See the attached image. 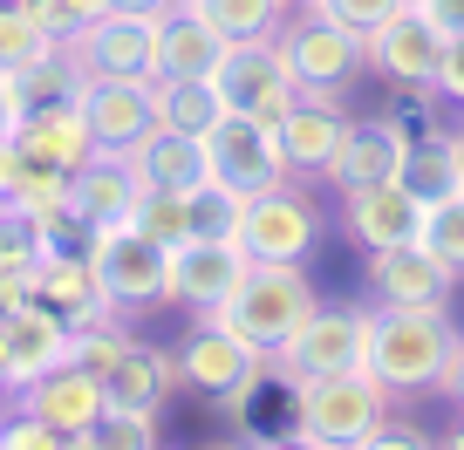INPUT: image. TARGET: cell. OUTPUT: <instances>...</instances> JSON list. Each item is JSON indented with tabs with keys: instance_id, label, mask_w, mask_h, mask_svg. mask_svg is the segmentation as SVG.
<instances>
[{
	"instance_id": "5bb4252c",
	"label": "cell",
	"mask_w": 464,
	"mask_h": 450,
	"mask_svg": "<svg viewBox=\"0 0 464 450\" xmlns=\"http://www.w3.org/2000/svg\"><path fill=\"white\" fill-rule=\"evenodd\" d=\"M69 48H75V62H82L89 75H158V21L150 14L110 7V14H96L89 28H75Z\"/></svg>"
},
{
	"instance_id": "6da1fadb",
	"label": "cell",
	"mask_w": 464,
	"mask_h": 450,
	"mask_svg": "<svg viewBox=\"0 0 464 450\" xmlns=\"http://www.w3.org/2000/svg\"><path fill=\"white\" fill-rule=\"evenodd\" d=\"M458 341L464 334L450 328L444 307H382V314H369L362 369L390 396L444 389V369H450V355H458Z\"/></svg>"
},
{
	"instance_id": "7a4b0ae2",
	"label": "cell",
	"mask_w": 464,
	"mask_h": 450,
	"mask_svg": "<svg viewBox=\"0 0 464 450\" xmlns=\"http://www.w3.org/2000/svg\"><path fill=\"white\" fill-rule=\"evenodd\" d=\"M294 389V444L314 450H362L390 430V389L369 369H334V376H301Z\"/></svg>"
},
{
	"instance_id": "2e32d148",
	"label": "cell",
	"mask_w": 464,
	"mask_h": 450,
	"mask_svg": "<svg viewBox=\"0 0 464 450\" xmlns=\"http://www.w3.org/2000/svg\"><path fill=\"white\" fill-rule=\"evenodd\" d=\"M437 62H444V34L430 28V14L417 0L369 34V69L396 89H437Z\"/></svg>"
},
{
	"instance_id": "44dd1931",
	"label": "cell",
	"mask_w": 464,
	"mask_h": 450,
	"mask_svg": "<svg viewBox=\"0 0 464 450\" xmlns=\"http://www.w3.org/2000/svg\"><path fill=\"white\" fill-rule=\"evenodd\" d=\"M34 301H48L55 314H69L75 328L82 321H102V314H123V307L102 293V273L89 260V246H69V253H48L34 266Z\"/></svg>"
},
{
	"instance_id": "ab89813d",
	"label": "cell",
	"mask_w": 464,
	"mask_h": 450,
	"mask_svg": "<svg viewBox=\"0 0 464 450\" xmlns=\"http://www.w3.org/2000/svg\"><path fill=\"white\" fill-rule=\"evenodd\" d=\"M437 96L464 102V34H458V42H444V62H437Z\"/></svg>"
},
{
	"instance_id": "d590c367",
	"label": "cell",
	"mask_w": 464,
	"mask_h": 450,
	"mask_svg": "<svg viewBox=\"0 0 464 450\" xmlns=\"http://www.w3.org/2000/svg\"><path fill=\"white\" fill-rule=\"evenodd\" d=\"M0 260H14V266H42L48 260V225L14 198H0Z\"/></svg>"
},
{
	"instance_id": "484cf974",
	"label": "cell",
	"mask_w": 464,
	"mask_h": 450,
	"mask_svg": "<svg viewBox=\"0 0 464 450\" xmlns=\"http://www.w3.org/2000/svg\"><path fill=\"white\" fill-rule=\"evenodd\" d=\"M116 409H164L171 389H185V369H178V349H150V341H130L123 362L102 376Z\"/></svg>"
},
{
	"instance_id": "ba28073f",
	"label": "cell",
	"mask_w": 464,
	"mask_h": 450,
	"mask_svg": "<svg viewBox=\"0 0 464 450\" xmlns=\"http://www.w3.org/2000/svg\"><path fill=\"white\" fill-rule=\"evenodd\" d=\"M205 150H212V177L226 191H239V198H260V191H274V185L294 177L287 144H280V123L239 117V110H226V123L205 137Z\"/></svg>"
},
{
	"instance_id": "cb8c5ba5",
	"label": "cell",
	"mask_w": 464,
	"mask_h": 450,
	"mask_svg": "<svg viewBox=\"0 0 464 450\" xmlns=\"http://www.w3.org/2000/svg\"><path fill=\"white\" fill-rule=\"evenodd\" d=\"M226 55H232V42L185 0L158 21V75H205V82H218Z\"/></svg>"
},
{
	"instance_id": "603a6c76",
	"label": "cell",
	"mask_w": 464,
	"mask_h": 450,
	"mask_svg": "<svg viewBox=\"0 0 464 450\" xmlns=\"http://www.w3.org/2000/svg\"><path fill=\"white\" fill-rule=\"evenodd\" d=\"M130 158V171L144 177V191H198L212 185V150H205V137H185V130H150L144 144L123 150Z\"/></svg>"
},
{
	"instance_id": "9c48e42d",
	"label": "cell",
	"mask_w": 464,
	"mask_h": 450,
	"mask_svg": "<svg viewBox=\"0 0 464 450\" xmlns=\"http://www.w3.org/2000/svg\"><path fill=\"white\" fill-rule=\"evenodd\" d=\"M321 233H328L321 205L287 177V185H274V191H260V198H246L239 246H246L253 260H307V253L321 246Z\"/></svg>"
},
{
	"instance_id": "bcb514c9",
	"label": "cell",
	"mask_w": 464,
	"mask_h": 450,
	"mask_svg": "<svg viewBox=\"0 0 464 450\" xmlns=\"http://www.w3.org/2000/svg\"><path fill=\"white\" fill-rule=\"evenodd\" d=\"M0 389H14V355H7V328H0Z\"/></svg>"
},
{
	"instance_id": "f546056e",
	"label": "cell",
	"mask_w": 464,
	"mask_h": 450,
	"mask_svg": "<svg viewBox=\"0 0 464 450\" xmlns=\"http://www.w3.org/2000/svg\"><path fill=\"white\" fill-rule=\"evenodd\" d=\"M403 177L423 191V198H437V191L464 185V137H450V130H417Z\"/></svg>"
},
{
	"instance_id": "7c38bea8",
	"label": "cell",
	"mask_w": 464,
	"mask_h": 450,
	"mask_svg": "<svg viewBox=\"0 0 464 450\" xmlns=\"http://www.w3.org/2000/svg\"><path fill=\"white\" fill-rule=\"evenodd\" d=\"M82 117L96 130V150H130L158 130V75H89Z\"/></svg>"
},
{
	"instance_id": "1f68e13d",
	"label": "cell",
	"mask_w": 464,
	"mask_h": 450,
	"mask_svg": "<svg viewBox=\"0 0 464 450\" xmlns=\"http://www.w3.org/2000/svg\"><path fill=\"white\" fill-rule=\"evenodd\" d=\"M48 48H55V34H48L42 21L21 7V0H0V75L28 69V62L48 55Z\"/></svg>"
},
{
	"instance_id": "7402d4cb",
	"label": "cell",
	"mask_w": 464,
	"mask_h": 450,
	"mask_svg": "<svg viewBox=\"0 0 464 450\" xmlns=\"http://www.w3.org/2000/svg\"><path fill=\"white\" fill-rule=\"evenodd\" d=\"M7 328V355H14V389H28L34 376H48V369L69 362V341H75V321L55 314L48 301H28L14 307V314L0 321Z\"/></svg>"
},
{
	"instance_id": "f1b7e54d",
	"label": "cell",
	"mask_w": 464,
	"mask_h": 450,
	"mask_svg": "<svg viewBox=\"0 0 464 450\" xmlns=\"http://www.w3.org/2000/svg\"><path fill=\"white\" fill-rule=\"evenodd\" d=\"M185 7H198L226 42H266V34L287 28L294 0H185Z\"/></svg>"
},
{
	"instance_id": "d6a6232c",
	"label": "cell",
	"mask_w": 464,
	"mask_h": 450,
	"mask_svg": "<svg viewBox=\"0 0 464 450\" xmlns=\"http://www.w3.org/2000/svg\"><path fill=\"white\" fill-rule=\"evenodd\" d=\"M123 349H130V328H123V314H102V321H82L69 341V362L89 369V376H110L116 362H123Z\"/></svg>"
},
{
	"instance_id": "7bdbcfd3",
	"label": "cell",
	"mask_w": 464,
	"mask_h": 450,
	"mask_svg": "<svg viewBox=\"0 0 464 450\" xmlns=\"http://www.w3.org/2000/svg\"><path fill=\"white\" fill-rule=\"evenodd\" d=\"M14 123H21V102H14V82L0 75V137H14Z\"/></svg>"
},
{
	"instance_id": "ee69618b",
	"label": "cell",
	"mask_w": 464,
	"mask_h": 450,
	"mask_svg": "<svg viewBox=\"0 0 464 450\" xmlns=\"http://www.w3.org/2000/svg\"><path fill=\"white\" fill-rule=\"evenodd\" d=\"M110 7H123V14H150V21H164L178 7V0H110Z\"/></svg>"
},
{
	"instance_id": "8fae6325",
	"label": "cell",
	"mask_w": 464,
	"mask_h": 450,
	"mask_svg": "<svg viewBox=\"0 0 464 450\" xmlns=\"http://www.w3.org/2000/svg\"><path fill=\"white\" fill-rule=\"evenodd\" d=\"M218 89H226V102L239 117H260V123H280L301 102V82H294V69H287L274 34L266 42H232L226 69H218Z\"/></svg>"
},
{
	"instance_id": "277c9868",
	"label": "cell",
	"mask_w": 464,
	"mask_h": 450,
	"mask_svg": "<svg viewBox=\"0 0 464 450\" xmlns=\"http://www.w3.org/2000/svg\"><path fill=\"white\" fill-rule=\"evenodd\" d=\"M178 369H185V389L212 396L232 423L253 409L260 382H274V355H260L246 334H232L218 314H198V328H191L185 349H178Z\"/></svg>"
},
{
	"instance_id": "4dcf8cb0",
	"label": "cell",
	"mask_w": 464,
	"mask_h": 450,
	"mask_svg": "<svg viewBox=\"0 0 464 450\" xmlns=\"http://www.w3.org/2000/svg\"><path fill=\"white\" fill-rule=\"evenodd\" d=\"M130 225L137 233H150L158 246H191L198 239V212H191V191H144L137 198V212H130Z\"/></svg>"
},
{
	"instance_id": "d4e9b609",
	"label": "cell",
	"mask_w": 464,
	"mask_h": 450,
	"mask_svg": "<svg viewBox=\"0 0 464 450\" xmlns=\"http://www.w3.org/2000/svg\"><path fill=\"white\" fill-rule=\"evenodd\" d=\"M14 144L28 150V158H42V164H62V171H75V164L96 158V130H89L82 102H48V110H21Z\"/></svg>"
},
{
	"instance_id": "52a82bcc",
	"label": "cell",
	"mask_w": 464,
	"mask_h": 450,
	"mask_svg": "<svg viewBox=\"0 0 464 450\" xmlns=\"http://www.w3.org/2000/svg\"><path fill=\"white\" fill-rule=\"evenodd\" d=\"M362 341H369V307L328 301L287 334V349L274 355V382H301V376H334V369H362Z\"/></svg>"
},
{
	"instance_id": "3957f363",
	"label": "cell",
	"mask_w": 464,
	"mask_h": 450,
	"mask_svg": "<svg viewBox=\"0 0 464 450\" xmlns=\"http://www.w3.org/2000/svg\"><path fill=\"white\" fill-rule=\"evenodd\" d=\"M314 307H321V293H314V280L301 273V260H253L246 280L232 287V301L218 307V321H226L232 334H246L260 355H280L287 334L301 328Z\"/></svg>"
},
{
	"instance_id": "9a60e30c",
	"label": "cell",
	"mask_w": 464,
	"mask_h": 450,
	"mask_svg": "<svg viewBox=\"0 0 464 450\" xmlns=\"http://www.w3.org/2000/svg\"><path fill=\"white\" fill-rule=\"evenodd\" d=\"M253 253L239 239H191V246L171 253V307H191V314H218L232 301V287L246 280Z\"/></svg>"
},
{
	"instance_id": "74e56055",
	"label": "cell",
	"mask_w": 464,
	"mask_h": 450,
	"mask_svg": "<svg viewBox=\"0 0 464 450\" xmlns=\"http://www.w3.org/2000/svg\"><path fill=\"white\" fill-rule=\"evenodd\" d=\"M321 14H334L342 28H355V34H376L390 14H403L410 0H314Z\"/></svg>"
},
{
	"instance_id": "b9f144b4",
	"label": "cell",
	"mask_w": 464,
	"mask_h": 450,
	"mask_svg": "<svg viewBox=\"0 0 464 450\" xmlns=\"http://www.w3.org/2000/svg\"><path fill=\"white\" fill-rule=\"evenodd\" d=\"M423 14H430V28L444 34V42H458L464 34V0H417Z\"/></svg>"
},
{
	"instance_id": "60d3db41",
	"label": "cell",
	"mask_w": 464,
	"mask_h": 450,
	"mask_svg": "<svg viewBox=\"0 0 464 450\" xmlns=\"http://www.w3.org/2000/svg\"><path fill=\"white\" fill-rule=\"evenodd\" d=\"M21 177H28V150H21L14 137H0V198H14Z\"/></svg>"
},
{
	"instance_id": "30bf717a",
	"label": "cell",
	"mask_w": 464,
	"mask_h": 450,
	"mask_svg": "<svg viewBox=\"0 0 464 450\" xmlns=\"http://www.w3.org/2000/svg\"><path fill=\"white\" fill-rule=\"evenodd\" d=\"M423 198L410 177H382V185H362V191H342V225L362 253H390V246H417L423 239Z\"/></svg>"
},
{
	"instance_id": "f6af8a7d",
	"label": "cell",
	"mask_w": 464,
	"mask_h": 450,
	"mask_svg": "<svg viewBox=\"0 0 464 450\" xmlns=\"http://www.w3.org/2000/svg\"><path fill=\"white\" fill-rule=\"evenodd\" d=\"M444 396L464 403V341H458V355H450V369H444Z\"/></svg>"
},
{
	"instance_id": "8d00e7d4",
	"label": "cell",
	"mask_w": 464,
	"mask_h": 450,
	"mask_svg": "<svg viewBox=\"0 0 464 450\" xmlns=\"http://www.w3.org/2000/svg\"><path fill=\"white\" fill-rule=\"evenodd\" d=\"M69 444H75V436L62 430V423H48V416H28V409L0 423V450H69Z\"/></svg>"
},
{
	"instance_id": "e575fe53",
	"label": "cell",
	"mask_w": 464,
	"mask_h": 450,
	"mask_svg": "<svg viewBox=\"0 0 464 450\" xmlns=\"http://www.w3.org/2000/svg\"><path fill=\"white\" fill-rule=\"evenodd\" d=\"M82 444L89 450H158V409H116L110 403Z\"/></svg>"
},
{
	"instance_id": "c3c4849f",
	"label": "cell",
	"mask_w": 464,
	"mask_h": 450,
	"mask_svg": "<svg viewBox=\"0 0 464 450\" xmlns=\"http://www.w3.org/2000/svg\"><path fill=\"white\" fill-rule=\"evenodd\" d=\"M294 7H314V0H294Z\"/></svg>"
},
{
	"instance_id": "8992f818",
	"label": "cell",
	"mask_w": 464,
	"mask_h": 450,
	"mask_svg": "<svg viewBox=\"0 0 464 450\" xmlns=\"http://www.w3.org/2000/svg\"><path fill=\"white\" fill-rule=\"evenodd\" d=\"M274 42H280V55H287V69H294L301 89H348L369 69V34L342 28V21L321 14V7H301Z\"/></svg>"
},
{
	"instance_id": "ac0fdd59",
	"label": "cell",
	"mask_w": 464,
	"mask_h": 450,
	"mask_svg": "<svg viewBox=\"0 0 464 450\" xmlns=\"http://www.w3.org/2000/svg\"><path fill=\"white\" fill-rule=\"evenodd\" d=\"M410 144H417V130H403L396 117H355L342 158H334V171H328V185L334 191H362V185H382V177H403Z\"/></svg>"
},
{
	"instance_id": "836d02e7",
	"label": "cell",
	"mask_w": 464,
	"mask_h": 450,
	"mask_svg": "<svg viewBox=\"0 0 464 450\" xmlns=\"http://www.w3.org/2000/svg\"><path fill=\"white\" fill-rule=\"evenodd\" d=\"M417 246H430L437 260H450V266L464 273V185H450V191H437V198H430Z\"/></svg>"
},
{
	"instance_id": "e0dca14e",
	"label": "cell",
	"mask_w": 464,
	"mask_h": 450,
	"mask_svg": "<svg viewBox=\"0 0 464 450\" xmlns=\"http://www.w3.org/2000/svg\"><path fill=\"white\" fill-rule=\"evenodd\" d=\"M450 287H458V266L437 260L430 246L369 253V293H376V307H444Z\"/></svg>"
},
{
	"instance_id": "d6986e66",
	"label": "cell",
	"mask_w": 464,
	"mask_h": 450,
	"mask_svg": "<svg viewBox=\"0 0 464 450\" xmlns=\"http://www.w3.org/2000/svg\"><path fill=\"white\" fill-rule=\"evenodd\" d=\"M21 409H28V416L62 423V430L82 444V436L96 430V416L110 409V389H102V376H89V369L62 362V369H48V376H34L28 389H21Z\"/></svg>"
},
{
	"instance_id": "4316f807",
	"label": "cell",
	"mask_w": 464,
	"mask_h": 450,
	"mask_svg": "<svg viewBox=\"0 0 464 450\" xmlns=\"http://www.w3.org/2000/svg\"><path fill=\"white\" fill-rule=\"evenodd\" d=\"M226 89L205 82V75H158V123L185 137H212L226 123Z\"/></svg>"
},
{
	"instance_id": "83f0119b",
	"label": "cell",
	"mask_w": 464,
	"mask_h": 450,
	"mask_svg": "<svg viewBox=\"0 0 464 450\" xmlns=\"http://www.w3.org/2000/svg\"><path fill=\"white\" fill-rule=\"evenodd\" d=\"M7 82H14V102H21V110H48V102H82L89 69L75 62L69 42H55L48 55H34L28 69H14Z\"/></svg>"
},
{
	"instance_id": "ffe728a7",
	"label": "cell",
	"mask_w": 464,
	"mask_h": 450,
	"mask_svg": "<svg viewBox=\"0 0 464 450\" xmlns=\"http://www.w3.org/2000/svg\"><path fill=\"white\" fill-rule=\"evenodd\" d=\"M137 198H144V177L130 171L123 150H96L89 164L69 171V205L89 218V233H96V225H123V218L137 212Z\"/></svg>"
},
{
	"instance_id": "5b68a950",
	"label": "cell",
	"mask_w": 464,
	"mask_h": 450,
	"mask_svg": "<svg viewBox=\"0 0 464 450\" xmlns=\"http://www.w3.org/2000/svg\"><path fill=\"white\" fill-rule=\"evenodd\" d=\"M89 260L102 273V293L116 307H164L171 301V246H158L150 233L123 225H96L89 233Z\"/></svg>"
},
{
	"instance_id": "4fadbf2b",
	"label": "cell",
	"mask_w": 464,
	"mask_h": 450,
	"mask_svg": "<svg viewBox=\"0 0 464 450\" xmlns=\"http://www.w3.org/2000/svg\"><path fill=\"white\" fill-rule=\"evenodd\" d=\"M348 123L355 117L342 110V89H301V102L280 117V144H287L294 177H328L348 144Z\"/></svg>"
},
{
	"instance_id": "7dc6e473",
	"label": "cell",
	"mask_w": 464,
	"mask_h": 450,
	"mask_svg": "<svg viewBox=\"0 0 464 450\" xmlns=\"http://www.w3.org/2000/svg\"><path fill=\"white\" fill-rule=\"evenodd\" d=\"M444 444H450V450H464V416H458V430H444Z\"/></svg>"
},
{
	"instance_id": "f35d334b",
	"label": "cell",
	"mask_w": 464,
	"mask_h": 450,
	"mask_svg": "<svg viewBox=\"0 0 464 450\" xmlns=\"http://www.w3.org/2000/svg\"><path fill=\"white\" fill-rule=\"evenodd\" d=\"M34 301V266H14V260H0V321L14 314V307Z\"/></svg>"
}]
</instances>
